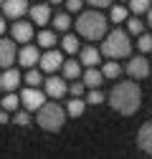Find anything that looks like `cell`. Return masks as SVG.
Wrapping results in <instances>:
<instances>
[{
    "label": "cell",
    "instance_id": "cell-1",
    "mask_svg": "<svg viewBox=\"0 0 152 159\" xmlns=\"http://www.w3.org/2000/svg\"><path fill=\"white\" fill-rule=\"evenodd\" d=\"M140 101H142V91L135 81H122L109 93V106L122 116H132L140 109Z\"/></svg>",
    "mask_w": 152,
    "mask_h": 159
},
{
    "label": "cell",
    "instance_id": "cell-2",
    "mask_svg": "<svg viewBox=\"0 0 152 159\" xmlns=\"http://www.w3.org/2000/svg\"><path fill=\"white\" fill-rule=\"evenodd\" d=\"M107 28H109V18H104L99 10H86V13L79 15V20H76V30H79V35L89 38V41H99V38H104Z\"/></svg>",
    "mask_w": 152,
    "mask_h": 159
},
{
    "label": "cell",
    "instance_id": "cell-3",
    "mask_svg": "<svg viewBox=\"0 0 152 159\" xmlns=\"http://www.w3.org/2000/svg\"><path fill=\"white\" fill-rule=\"evenodd\" d=\"M102 53L107 56V58H129V53H132V41H129V30H122V28H117V30H112V33H107L104 35V43H102Z\"/></svg>",
    "mask_w": 152,
    "mask_h": 159
},
{
    "label": "cell",
    "instance_id": "cell-4",
    "mask_svg": "<svg viewBox=\"0 0 152 159\" xmlns=\"http://www.w3.org/2000/svg\"><path fill=\"white\" fill-rule=\"evenodd\" d=\"M36 121L41 129L46 131H59L66 121V109H61L59 104H43L41 109H38V116H36Z\"/></svg>",
    "mask_w": 152,
    "mask_h": 159
},
{
    "label": "cell",
    "instance_id": "cell-5",
    "mask_svg": "<svg viewBox=\"0 0 152 159\" xmlns=\"http://www.w3.org/2000/svg\"><path fill=\"white\" fill-rule=\"evenodd\" d=\"M38 66H41L43 73H56V71L64 66V56H61V51L46 48V53H41V61H38Z\"/></svg>",
    "mask_w": 152,
    "mask_h": 159
},
{
    "label": "cell",
    "instance_id": "cell-6",
    "mask_svg": "<svg viewBox=\"0 0 152 159\" xmlns=\"http://www.w3.org/2000/svg\"><path fill=\"white\" fill-rule=\"evenodd\" d=\"M21 104H23L28 111H38V109L46 104V93L38 91V86H28V89L21 93Z\"/></svg>",
    "mask_w": 152,
    "mask_h": 159
},
{
    "label": "cell",
    "instance_id": "cell-7",
    "mask_svg": "<svg viewBox=\"0 0 152 159\" xmlns=\"http://www.w3.org/2000/svg\"><path fill=\"white\" fill-rule=\"evenodd\" d=\"M18 61V51H15V41L0 38V68H10Z\"/></svg>",
    "mask_w": 152,
    "mask_h": 159
},
{
    "label": "cell",
    "instance_id": "cell-8",
    "mask_svg": "<svg viewBox=\"0 0 152 159\" xmlns=\"http://www.w3.org/2000/svg\"><path fill=\"white\" fill-rule=\"evenodd\" d=\"M10 33H13V41H15V43H28L31 38H33V23L18 18V20L10 25Z\"/></svg>",
    "mask_w": 152,
    "mask_h": 159
},
{
    "label": "cell",
    "instance_id": "cell-9",
    "mask_svg": "<svg viewBox=\"0 0 152 159\" xmlns=\"http://www.w3.org/2000/svg\"><path fill=\"white\" fill-rule=\"evenodd\" d=\"M43 86H46V96H51V98H61L64 93H69V86H66L64 76H48Z\"/></svg>",
    "mask_w": 152,
    "mask_h": 159
},
{
    "label": "cell",
    "instance_id": "cell-10",
    "mask_svg": "<svg viewBox=\"0 0 152 159\" xmlns=\"http://www.w3.org/2000/svg\"><path fill=\"white\" fill-rule=\"evenodd\" d=\"M127 73L132 78H147L150 76V63H147V58L140 53L135 58H129V63H127Z\"/></svg>",
    "mask_w": 152,
    "mask_h": 159
},
{
    "label": "cell",
    "instance_id": "cell-11",
    "mask_svg": "<svg viewBox=\"0 0 152 159\" xmlns=\"http://www.w3.org/2000/svg\"><path fill=\"white\" fill-rule=\"evenodd\" d=\"M31 10V5H28V0H3V13L8 15V18H23L26 13Z\"/></svg>",
    "mask_w": 152,
    "mask_h": 159
},
{
    "label": "cell",
    "instance_id": "cell-12",
    "mask_svg": "<svg viewBox=\"0 0 152 159\" xmlns=\"http://www.w3.org/2000/svg\"><path fill=\"white\" fill-rule=\"evenodd\" d=\"M38 61H41V51L36 46H23L21 53H18V63L23 68H33V66H38Z\"/></svg>",
    "mask_w": 152,
    "mask_h": 159
},
{
    "label": "cell",
    "instance_id": "cell-13",
    "mask_svg": "<svg viewBox=\"0 0 152 159\" xmlns=\"http://www.w3.org/2000/svg\"><path fill=\"white\" fill-rule=\"evenodd\" d=\"M18 86H21V71L5 68L3 73H0V89H3L5 93H8V91H15Z\"/></svg>",
    "mask_w": 152,
    "mask_h": 159
},
{
    "label": "cell",
    "instance_id": "cell-14",
    "mask_svg": "<svg viewBox=\"0 0 152 159\" xmlns=\"http://www.w3.org/2000/svg\"><path fill=\"white\" fill-rule=\"evenodd\" d=\"M31 20H33V25H46L48 20H51V5H43V3H38V5H31Z\"/></svg>",
    "mask_w": 152,
    "mask_h": 159
},
{
    "label": "cell",
    "instance_id": "cell-15",
    "mask_svg": "<svg viewBox=\"0 0 152 159\" xmlns=\"http://www.w3.org/2000/svg\"><path fill=\"white\" fill-rule=\"evenodd\" d=\"M84 86L86 89H99L102 86V81H104V73H102V68H97V66H89L86 71H84Z\"/></svg>",
    "mask_w": 152,
    "mask_h": 159
},
{
    "label": "cell",
    "instance_id": "cell-16",
    "mask_svg": "<svg viewBox=\"0 0 152 159\" xmlns=\"http://www.w3.org/2000/svg\"><path fill=\"white\" fill-rule=\"evenodd\" d=\"M137 144H140L142 152L152 154V119H150L147 124H142V129H140V134H137Z\"/></svg>",
    "mask_w": 152,
    "mask_h": 159
},
{
    "label": "cell",
    "instance_id": "cell-17",
    "mask_svg": "<svg viewBox=\"0 0 152 159\" xmlns=\"http://www.w3.org/2000/svg\"><path fill=\"white\" fill-rule=\"evenodd\" d=\"M99 61H102V53L94 48V46H86V48H81V66H99Z\"/></svg>",
    "mask_w": 152,
    "mask_h": 159
},
{
    "label": "cell",
    "instance_id": "cell-18",
    "mask_svg": "<svg viewBox=\"0 0 152 159\" xmlns=\"http://www.w3.org/2000/svg\"><path fill=\"white\" fill-rule=\"evenodd\" d=\"M61 76L64 78H79L81 76V61H74V58H69V61H64V66H61Z\"/></svg>",
    "mask_w": 152,
    "mask_h": 159
},
{
    "label": "cell",
    "instance_id": "cell-19",
    "mask_svg": "<svg viewBox=\"0 0 152 159\" xmlns=\"http://www.w3.org/2000/svg\"><path fill=\"white\" fill-rule=\"evenodd\" d=\"M84 111H86V101H84L81 96H74L71 101L66 104V114H69V116H74V119H76V116H81Z\"/></svg>",
    "mask_w": 152,
    "mask_h": 159
},
{
    "label": "cell",
    "instance_id": "cell-20",
    "mask_svg": "<svg viewBox=\"0 0 152 159\" xmlns=\"http://www.w3.org/2000/svg\"><path fill=\"white\" fill-rule=\"evenodd\" d=\"M0 106H3L5 111H18V109H21V96H15L13 91H8L3 96V101H0Z\"/></svg>",
    "mask_w": 152,
    "mask_h": 159
},
{
    "label": "cell",
    "instance_id": "cell-21",
    "mask_svg": "<svg viewBox=\"0 0 152 159\" xmlns=\"http://www.w3.org/2000/svg\"><path fill=\"white\" fill-rule=\"evenodd\" d=\"M51 23H53L56 30H61V33H64V30L71 28V15H69V13H59V15H53V18H51Z\"/></svg>",
    "mask_w": 152,
    "mask_h": 159
},
{
    "label": "cell",
    "instance_id": "cell-22",
    "mask_svg": "<svg viewBox=\"0 0 152 159\" xmlns=\"http://www.w3.org/2000/svg\"><path fill=\"white\" fill-rule=\"evenodd\" d=\"M61 48H64V53H79L81 51L79 38H76V35H64L61 38Z\"/></svg>",
    "mask_w": 152,
    "mask_h": 159
},
{
    "label": "cell",
    "instance_id": "cell-23",
    "mask_svg": "<svg viewBox=\"0 0 152 159\" xmlns=\"http://www.w3.org/2000/svg\"><path fill=\"white\" fill-rule=\"evenodd\" d=\"M102 73H104V78H117V76L122 73V66L114 61V58H109V61L102 66Z\"/></svg>",
    "mask_w": 152,
    "mask_h": 159
},
{
    "label": "cell",
    "instance_id": "cell-24",
    "mask_svg": "<svg viewBox=\"0 0 152 159\" xmlns=\"http://www.w3.org/2000/svg\"><path fill=\"white\" fill-rule=\"evenodd\" d=\"M56 41H59V38H56L53 30H41V33H38V46H41V48H53Z\"/></svg>",
    "mask_w": 152,
    "mask_h": 159
},
{
    "label": "cell",
    "instance_id": "cell-25",
    "mask_svg": "<svg viewBox=\"0 0 152 159\" xmlns=\"http://www.w3.org/2000/svg\"><path fill=\"white\" fill-rule=\"evenodd\" d=\"M127 18H129V13H127V8L124 5H112V13H109V20L112 23H124L127 20Z\"/></svg>",
    "mask_w": 152,
    "mask_h": 159
},
{
    "label": "cell",
    "instance_id": "cell-26",
    "mask_svg": "<svg viewBox=\"0 0 152 159\" xmlns=\"http://www.w3.org/2000/svg\"><path fill=\"white\" fill-rule=\"evenodd\" d=\"M152 8V0H129V10L135 13V15H142Z\"/></svg>",
    "mask_w": 152,
    "mask_h": 159
},
{
    "label": "cell",
    "instance_id": "cell-27",
    "mask_svg": "<svg viewBox=\"0 0 152 159\" xmlns=\"http://www.w3.org/2000/svg\"><path fill=\"white\" fill-rule=\"evenodd\" d=\"M137 48H140V53H150V51H152V35L142 33V35L137 38Z\"/></svg>",
    "mask_w": 152,
    "mask_h": 159
},
{
    "label": "cell",
    "instance_id": "cell-28",
    "mask_svg": "<svg viewBox=\"0 0 152 159\" xmlns=\"http://www.w3.org/2000/svg\"><path fill=\"white\" fill-rule=\"evenodd\" d=\"M41 81H43V78H41V71H38V68H28L26 84H28V86H41Z\"/></svg>",
    "mask_w": 152,
    "mask_h": 159
},
{
    "label": "cell",
    "instance_id": "cell-29",
    "mask_svg": "<svg viewBox=\"0 0 152 159\" xmlns=\"http://www.w3.org/2000/svg\"><path fill=\"white\" fill-rule=\"evenodd\" d=\"M127 30L132 35H142V20H140V18H129V20H127Z\"/></svg>",
    "mask_w": 152,
    "mask_h": 159
},
{
    "label": "cell",
    "instance_id": "cell-30",
    "mask_svg": "<svg viewBox=\"0 0 152 159\" xmlns=\"http://www.w3.org/2000/svg\"><path fill=\"white\" fill-rule=\"evenodd\" d=\"M104 101V93L99 91V89H89V96H86V104H94V106H97V104H102Z\"/></svg>",
    "mask_w": 152,
    "mask_h": 159
},
{
    "label": "cell",
    "instance_id": "cell-31",
    "mask_svg": "<svg viewBox=\"0 0 152 159\" xmlns=\"http://www.w3.org/2000/svg\"><path fill=\"white\" fill-rule=\"evenodd\" d=\"M13 121H15L18 126H28V124H31V116H28V109H26V111H15V116H13Z\"/></svg>",
    "mask_w": 152,
    "mask_h": 159
},
{
    "label": "cell",
    "instance_id": "cell-32",
    "mask_svg": "<svg viewBox=\"0 0 152 159\" xmlns=\"http://www.w3.org/2000/svg\"><path fill=\"white\" fill-rule=\"evenodd\" d=\"M84 89H86L84 81H74V84L69 86V93H71V96H84Z\"/></svg>",
    "mask_w": 152,
    "mask_h": 159
},
{
    "label": "cell",
    "instance_id": "cell-33",
    "mask_svg": "<svg viewBox=\"0 0 152 159\" xmlns=\"http://www.w3.org/2000/svg\"><path fill=\"white\" fill-rule=\"evenodd\" d=\"M81 0H66V10L69 13H81Z\"/></svg>",
    "mask_w": 152,
    "mask_h": 159
},
{
    "label": "cell",
    "instance_id": "cell-34",
    "mask_svg": "<svg viewBox=\"0 0 152 159\" xmlns=\"http://www.w3.org/2000/svg\"><path fill=\"white\" fill-rule=\"evenodd\" d=\"M86 3L94 8H112V0H86Z\"/></svg>",
    "mask_w": 152,
    "mask_h": 159
},
{
    "label": "cell",
    "instance_id": "cell-35",
    "mask_svg": "<svg viewBox=\"0 0 152 159\" xmlns=\"http://www.w3.org/2000/svg\"><path fill=\"white\" fill-rule=\"evenodd\" d=\"M8 114H10V111H5L3 106H0V124H8V121H13V119H10Z\"/></svg>",
    "mask_w": 152,
    "mask_h": 159
},
{
    "label": "cell",
    "instance_id": "cell-36",
    "mask_svg": "<svg viewBox=\"0 0 152 159\" xmlns=\"http://www.w3.org/2000/svg\"><path fill=\"white\" fill-rule=\"evenodd\" d=\"M5 33V18H0V35Z\"/></svg>",
    "mask_w": 152,
    "mask_h": 159
},
{
    "label": "cell",
    "instance_id": "cell-37",
    "mask_svg": "<svg viewBox=\"0 0 152 159\" xmlns=\"http://www.w3.org/2000/svg\"><path fill=\"white\" fill-rule=\"evenodd\" d=\"M147 23H150V28H152V8L147 10Z\"/></svg>",
    "mask_w": 152,
    "mask_h": 159
},
{
    "label": "cell",
    "instance_id": "cell-38",
    "mask_svg": "<svg viewBox=\"0 0 152 159\" xmlns=\"http://www.w3.org/2000/svg\"><path fill=\"white\" fill-rule=\"evenodd\" d=\"M48 3H51V5H59V3H64V0H48Z\"/></svg>",
    "mask_w": 152,
    "mask_h": 159
},
{
    "label": "cell",
    "instance_id": "cell-39",
    "mask_svg": "<svg viewBox=\"0 0 152 159\" xmlns=\"http://www.w3.org/2000/svg\"><path fill=\"white\" fill-rule=\"evenodd\" d=\"M0 8H3V0H0Z\"/></svg>",
    "mask_w": 152,
    "mask_h": 159
}]
</instances>
